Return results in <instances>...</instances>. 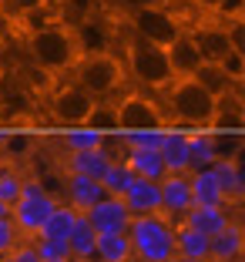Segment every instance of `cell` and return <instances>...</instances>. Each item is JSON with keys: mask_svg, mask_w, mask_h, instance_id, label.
I'll return each instance as SVG.
<instances>
[{"mask_svg": "<svg viewBox=\"0 0 245 262\" xmlns=\"http://www.w3.org/2000/svg\"><path fill=\"white\" fill-rule=\"evenodd\" d=\"M54 205H57V195L47 192L37 178H24L20 195H17V202L10 205V222L17 225L20 239H34V235H37L40 222L54 212Z\"/></svg>", "mask_w": 245, "mask_h": 262, "instance_id": "cell-6", "label": "cell"}, {"mask_svg": "<svg viewBox=\"0 0 245 262\" xmlns=\"http://www.w3.org/2000/svg\"><path fill=\"white\" fill-rule=\"evenodd\" d=\"M77 219H81V212H74L71 205H64V202H57L54 205V212L40 222V229H37V235L34 239H51V242H68V235H71V229L77 225Z\"/></svg>", "mask_w": 245, "mask_h": 262, "instance_id": "cell-23", "label": "cell"}, {"mask_svg": "<svg viewBox=\"0 0 245 262\" xmlns=\"http://www.w3.org/2000/svg\"><path fill=\"white\" fill-rule=\"evenodd\" d=\"M178 222H185L188 229L202 232L205 239H215L218 232H225L232 225V215H229V208H208V205H192L188 212H185Z\"/></svg>", "mask_w": 245, "mask_h": 262, "instance_id": "cell-17", "label": "cell"}, {"mask_svg": "<svg viewBox=\"0 0 245 262\" xmlns=\"http://www.w3.org/2000/svg\"><path fill=\"white\" fill-rule=\"evenodd\" d=\"M131 31H135V37L148 40V44H154V47H168L185 27H182V20H178L168 7L151 4V7L131 10Z\"/></svg>", "mask_w": 245, "mask_h": 262, "instance_id": "cell-8", "label": "cell"}, {"mask_svg": "<svg viewBox=\"0 0 245 262\" xmlns=\"http://www.w3.org/2000/svg\"><path fill=\"white\" fill-rule=\"evenodd\" d=\"M195 7L202 10V14H215V7H218V4H222V0H192Z\"/></svg>", "mask_w": 245, "mask_h": 262, "instance_id": "cell-42", "label": "cell"}, {"mask_svg": "<svg viewBox=\"0 0 245 262\" xmlns=\"http://www.w3.org/2000/svg\"><path fill=\"white\" fill-rule=\"evenodd\" d=\"M145 128H168L161 101L145 91H124L115 101V131H145Z\"/></svg>", "mask_w": 245, "mask_h": 262, "instance_id": "cell-7", "label": "cell"}, {"mask_svg": "<svg viewBox=\"0 0 245 262\" xmlns=\"http://www.w3.org/2000/svg\"><path fill=\"white\" fill-rule=\"evenodd\" d=\"M4 7H7L10 17H27L40 7H51V0H4Z\"/></svg>", "mask_w": 245, "mask_h": 262, "instance_id": "cell-37", "label": "cell"}, {"mask_svg": "<svg viewBox=\"0 0 245 262\" xmlns=\"http://www.w3.org/2000/svg\"><path fill=\"white\" fill-rule=\"evenodd\" d=\"M131 255L138 262H171L175 259V222L165 215H138L128 225Z\"/></svg>", "mask_w": 245, "mask_h": 262, "instance_id": "cell-4", "label": "cell"}, {"mask_svg": "<svg viewBox=\"0 0 245 262\" xmlns=\"http://www.w3.org/2000/svg\"><path fill=\"white\" fill-rule=\"evenodd\" d=\"M158 155L168 175H188L192 171V162H188V128H175L171 124V128L161 131Z\"/></svg>", "mask_w": 245, "mask_h": 262, "instance_id": "cell-12", "label": "cell"}, {"mask_svg": "<svg viewBox=\"0 0 245 262\" xmlns=\"http://www.w3.org/2000/svg\"><path fill=\"white\" fill-rule=\"evenodd\" d=\"M87 128L94 131H104V135H115V104H107V101H98L87 118Z\"/></svg>", "mask_w": 245, "mask_h": 262, "instance_id": "cell-33", "label": "cell"}, {"mask_svg": "<svg viewBox=\"0 0 245 262\" xmlns=\"http://www.w3.org/2000/svg\"><path fill=\"white\" fill-rule=\"evenodd\" d=\"M20 188H24V175L14 165H4V168H0V202H4V205H14Z\"/></svg>", "mask_w": 245, "mask_h": 262, "instance_id": "cell-32", "label": "cell"}, {"mask_svg": "<svg viewBox=\"0 0 245 262\" xmlns=\"http://www.w3.org/2000/svg\"><path fill=\"white\" fill-rule=\"evenodd\" d=\"M27 54H31L34 68H40L44 74H64L81 61V47H77L74 31L54 20L27 37Z\"/></svg>", "mask_w": 245, "mask_h": 262, "instance_id": "cell-2", "label": "cell"}, {"mask_svg": "<svg viewBox=\"0 0 245 262\" xmlns=\"http://www.w3.org/2000/svg\"><path fill=\"white\" fill-rule=\"evenodd\" d=\"M124 205H128L131 219H138V215H161V188H158V182L135 178V185L124 192Z\"/></svg>", "mask_w": 245, "mask_h": 262, "instance_id": "cell-18", "label": "cell"}, {"mask_svg": "<svg viewBox=\"0 0 245 262\" xmlns=\"http://www.w3.org/2000/svg\"><path fill=\"white\" fill-rule=\"evenodd\" d=\"M215 158H218L215 131L212 128H192V131H188V162H192V171L212 168Z\"/></svg>", "mask_w": 245, "mask_h": 262, "instance_id": "cell-25", "label": "cell"}, {"mask_svg": "<svg viewBox=\"0 0 245 262\" xmlns=\"http://www.w3.org/2000/svg\"><path fill=\"white\" fill-rule=\"evenodd\" d=\"M121 158H124V165L131 168L135 178L161 182V178L168 175V171H165V162H161V155H158V148H124Z\"/></svg>", "mask_w": 245, "mask_h": 262, "instance_id": "cell-20", "label": "cell"}, {"mask_svg": "<svg viewBox=\"0 0 245 262\" xmlns=\"http://www.w3.org/2000/svg\"><path fill=\"white\" fill-rule=\"evenodd\" d=\"M115 158H121V148L111 141V135H107V145L101 148H91V151H74L68 155V162H64V171H77V175H87V178H98L107 171V165L115 162Z\"/></svg>", "mask_w": 245, "mask_h": 262, "instance_id": "cell-11", "label": "cell"}, {"mask_svg": "<svg viewBox=\"0 0 245 262\" xmlns=\"http://www.w3.org/2000/svg\"><path fill=\"white\" fill-rule=\"evenodd\" d=\"M94 246H98V232L87 225V219L81 215L77 225L71 229L68 235V249H71V259L74 262H94Z\"/></svg>", "mask_w": 245, "mask_h": 262, "instance_id": "cell-29", "label": "cell"}, {"mask_svg": "<svg viewBox=\"0 0 245 262\" xmlns=\"http://www.w3.org/2000/svg\"><path fill=\"white\" fill-rule=\"evenodd\" d=\"M71 262H74V259H71Z\"/></svg>", "mask_w": 245, "mask_h": 262, "instance_id": "cell-48", "label": "cell"}, {"mask_svg": "<svg viewBox=\"0 0 245 262\" xmlns=\"http://www.w3.org/2000/svg\"><path fill=\"white\" fill-rule=\"evenodd\" d=\"M195 40V47L202 51V61H222L225 54L232 51L229 44V27H215V24H205V27H198V31H188Z\"/></svg>", "mask_w": 245, "mask_h": 262, "instance_id": "cell-22", "label": "cell"}, {"mask_svg": "<svg viewBox=\"0 0 245 262\" xmlns=\"http://www.w3.org/2000/svg\"><path fill=\"white\" fill-rule=\"evenodd\" d=\"M161 101L165 121H171L175 128H212L215 115H218V101L195 81V77H171Z\"/></svg>", "mask_w": 245, "mask_h": 262, "instance_id": "cell-1", "label": "cell"}, {"mask_svg": "<svg viewBox=\"0 0 245 262\" xmlns=\"http://www.w3.org/2000/svg\"><path fill=\"white\" fill-rule=\"evenodd\" d=\"M188 192H192V205H208V208H229V199H225L218 178H215L212 168H198L188 171Z\"/></svg>", "mask_w": 245, "mask_h": 262, "instance_id": "cell-16", "label": "cell"}, {"mask_svg": "<svg viewBox=\"0 0 245 262\" xmlns=\"http://www.w3.org/2000/svg\"><path fill=\"white\" fill-rule=\"evenodd\" d=\"M245 252V232L238 222H232L225 232L208 239V262H242Z\"/></svg>", "mask_w": 245, "mask_h": 262, "instance_id": "cell-21", "label": "cell"}, {"mask_svg": "<svg viewBox=\"0 0 245 262\" xmlns=\"http://www.w3.org/2000/svg\"><path fill=\"white\" fill-rule=\"evenodd\" d=\"M192 77L198 81L202 88H205L208 94H212L215 101H225L229 94H235V91H238V84H235V81H232V77L222 71V64H215V61H205V64H202V68L195 71Z\"/></svg>", "mask_w": 245, "mask_h": 262, "instance_id": "cell-24", "label": "cell"}, {"mask_svg": "<svg viewBox=\"0 0 245 262\" xmlns=\"http://www.w3.org/2000/svg\"><path fill=\"white\" fill-rule=\"evenodd\" d=\"M4 215H10V205H4V202H0V219Z\"/></svg>", "mask_w": 245, "mask_h": 262, "instance_id": "cell-45", "label": "cell"}, {"mask_svg": "<svg viewBox=\"0 0 245 262\" xmlns=\"http://www.w3.org/2000/svg\"><path fill=\"white\" fill-rule=\"evenodd\" d=\"M215 17H222L225 24L245 20V0H222V4L215 7Z\"/></svg>", "mask_w": 245, "mask_h": 262, "instance_id": "cell-38", "label": "cell"}, {"mask_svg": "<svg viewBox=\"0 0 245 262\" xmlns=\"http://www.w3.org/2000/svg\"><path fill=\"white\" fill-rule=\"evenodd\" d=\"M84 219L98 235H104V232H128V225H131V212L124 205V199H115V195L98 199L84 212Z\"/></svg>", "mask_w": 245, "mask_h": 262, "instance_id": "cell-10", "label": "cell"}, {"mask_svg": "<svg viewBox=\"0 0 245 262\" xmlns=\"http://www.w3.org/2000/svg\"><path fill=\"white\" fill-rule=\"evenodd\" d=\"M121 61H124V74H128L138 88H148V91L168 88V81L175 77L165 47H154V44H148V40H141V37L128 40Z\"/></svg>", "mask_w": 245, "mask_h": 262, "instance_id": "cell-5", "label": "cell"}, {"mask_svg": "<svg viewBox=\"0 0 245 262\" xmlns=\"http://www.w3.org/2000/svg\"><path fill=\"white\" fill-rule=\"evenodd\" d=\"M34 249H37L40 262H68L71 249L68 242H51V239H34Z\"/></svg>", "mask_w": 245, "mask_h": 262, "instance_id": "cell-34", "label": "cell"}, {"mask_svg": "<svg viewBox=\"0 0 245 262\" xmlns=\"http://www.w3.org/2000/svg\"><path fill=\"white\" fill-rule=\"evenodd\" d=\"M4 262H40V255H37V249H34V242L20 239V242L14 246V252H10Z\"/></svg>", "mask_w": 245, "mask_h": 262, "instance_id": "cell-39", "label": "cell"}, {"mask_svg": "<svg viewBox=\"0 0 245 262\" xmlns=\"http://www.w3.org/2000/svg\"><path fill=\"white\" fill-rule=\"evenodd\" d=\"M94 259H98V262H131L135 255H131L128 232H104V235H98Z\"/></svg>", "mask_w": 245, "mask_h": 262, "instance_id": "cell-27", "label": "cell"}, {"mask_svg": "<svg viewBox=\"0 0 245 262\" xmlns=\"http://www.w3.org/2000/svg\"><path fill=\"white\" fill-rule=\"evenodd\" d=\"M135 185V175H131V168L124 165V158H115V162L107 165V171L101 175V188H104V195H115V199H124V192Z\"/></svg>", "mask_w": 245, "mask_h": 262, "instance_id": "cell-31", "label": "cell"}, {"mask_svg": "<svg viewBox=\"0 0 245 262\" xmlns=\"http://www.w3.org/2000/svg\"><path fill=\"white\" fill-rule=\"evenodd\" d=\"M61 145H64V151H68V155H74V151H91V148L107 145V135H104V131L87 128V124H81V128H68V131H64V135H61Z\"/></svg>", "mask_w": 245, "mask_h": 262, "instance_id": "cell-30", "label": "cell"}, {"mask_svg": "<svg viewBox=\"0 0 245 262\" xmlns=\"http://www.w3.org/2000/svg\"><path fill=\"white\" fill-rule=\"evenodd\" d=\"M94 14H98V0H57L54 20L61 27H68V31H77V27L91 24Z\"/></svg>", "mask_w": 245, "mask_h": 262, "instance_id": "cell-26", "label": "cell"}, {"mask_svg": "<svg viewBox=\"0 0 245 262\" xmlns=\"http://www.w3.org/2000/svg\"><path fill=\"white\" fill-rule=\"evenodd\" d=\"M94 104H98V101L71 81V84H61L57 91H54V98H51L47 108H51V118L61 124V128H81V124H87Z\"/></svg>", "mask_w": 245, "mask_h": 262, "instance_id": "cell-9", "label": "cell"}, {"mask_svg": "<svg viewBox=\"0 0 245 262\" xmlns=\"http://www.w3.org/2000/svg\"><path fill=\"white\" fill-rule=\"evenodd\" d=\"M4 98H7V71L0 64V104H4Z\"/></svg>", "mask_w": 245, "mask_h": 262, "instance_id": "cell-44", "label": "cell"}, {"mask_svg": "<svg viewBox=\"0 0 245 262\" xmlns=\"http://www.w3.org/2000/svg\"><path fill=\"white\" fill-rule=\"evenodd\" d=\"M20 242V232H17V225L10 222V215L0 219V259H7L10 252H14V246Z\"/></svg>", "mask_w": 245, "mask_h": 262, "instance_id": "cell-35", "label": "cell"}, {"mask_svg": "<svg viewBox=\"0 0 245 262\" xmlns=\"http://www.w3.org/2000/svg\"><path fill=\"white\" fill-rule=\"evenodd\" d=\"M4 165H7V155H4V145H0V168H4Z\"/></svg>", "mask_w": 245, "mask_h": 262, "instance_id": "cell-46", "label": "cell"}, {"mask_svg": "<svg viewBox=\"0 0 245 262\" xmlns=\"http://www.w3.org/2000/svg\"><path fill=\"white\" fill-rule=\"evenodd\" d=\"M212 171L222 185L225 199H229V208L232 205H242L245 199V175H242V158H215L212 162Z\"/></svg>", "mask_w": 245, "mask_h": 262, "instance_id": "cell-19", "label": "cell"}, {"mask_svg": "<svg viewBox=\"0 0 245 262\" xmlns=\"http://www.w3.org/2000/svg\"><path fill=\"white\" fill-rule=\"evenodd\" d=\"M0 145H4V155H24L27 151V148H31V138H27V135H17V138H7V141H0Z\"/></svg>", "mask_w": 245, "mask_h": 262, "instance_id": "cell-41", "label": "cell"}, {"mask_svg": "<svg viewBox=\"0 0 245 262\" xmlns=\"http://www.w3.org/2000/svg\"><path fill=\"white\" fill-rule=\"evenodd\" d=\"M171 262H208V259H171Z\"/></svg>", "mask_w": 245, "mask_h": 262, "instance_id": "cell-47", "label": "cell"}, {"mask_svg": "<svg viewBox=\"0 0 245 262\" xmlns=\"http://www.w3.org/2000/svg\"><path fill=\"white\" fill-rule=\"evenodd\" d=\"M124 7H131V10H141V7H151V4H158V0H121Z\"/></svg>", "mask_w": 245, "mask_h": 262, "instance_id": "cell-43", "label": "cell"}, {"mask_svg": "<svg viewBox=\"0 0 245 262\" xmlns=\"http://www.w3.org/2000/svg\"><path fill=\"white\" fill-rule=\"evenodd\" d=\"M161 188V215L178 222L192 208V192H188V175H165L158 182Z\"/></svg>", "mask_w": 245, "mask_h": 262, "instance_id": "cell-14", "label": "cell"}, {"mask_svg": "<svg viewBox=\"0 0 245 262\" xmlns=\"http://www.w3.org/2000/svg\"><path fill=\"white\" fill-rule=\"evenodd\" d=\"M165 54H168V64H171V74H175V77H192L195 71L205 64V61H202V51L195 47V40H192L188 31L178 34V37L165 47Z\"/></svg>", "mask_w": 245, "mask_h": 262, "instance_id": "cell-15", "label": "cell"}, {"mask_svg": "<svg viewBox=\"0 0 245 262\" xmlns=\"http://www.w3.org/2000/svg\"><path fill=\"white\" fill-rule=\"evenodd\" d=\"M218 64H222V71L232 77V81H235L238 88H242V81H245V54H238V51H229V54H225Z\"/></svg>", "mask_w": 245, "mask_h": 262, "instance_id": "cell-36", "label": "cell"}, {"mask_svg": "<svg viewBox=\"0 0 245 262\" xmlns=\"http://www.w3.org/2000/svg\"><path fill=\"white\" fill-rule=\"evenodd\" d=\"M175 259H208V239L185 222H175Z\"/></svg>", "mask_w": 245, "mask_h": 262, "instance_id": "cell-28", "label": "cell"}, {"mask_svg": "<svg viewBox=\"0 0 245 262\" xmlns=\"http://www.w3.org/2000/svg\"><path fill=\"white\" fill-rule=\"evenodd\" d=\"M229 44H232V51L245 54V20L229 24Z\"/></svg>", "mask_w": 245, "mask_h": 262, "instance_id": "cell-40", "label": "cell"}, {"mask_svg": "<svg viewBox=\"0 0 245 262\" xmlns=\"http://www.w3.org/2000/svg\"><path fill=\"white\" fill-rule=\"evenodd\" d=\"M61 195H64V205H71L74 212H81V215H84V212H87V208H91L98 199H104V188H101L98 178L77 175V171H64Z\"/></svg>", "mask_w": 245, "mask_h": 262, "instance_id": "cell-13", "label": "cell"}, {"mask_svg": "<svg viewBox=\"0 0 245 262\" xmlns=\"http://www.w3.org/2000/svg\"><path fill=\"white\" fill-rule=\"evenodd\" d=\"M74 84L81 91H87L94 101H107L121 94L124 88V61L111 51H91V54H81V61L74 64Z\"/></svg>", "mask_w": 245, "mask_h": 262, "instance_id": "cell-3", "label": "cell"}]
</instances>
